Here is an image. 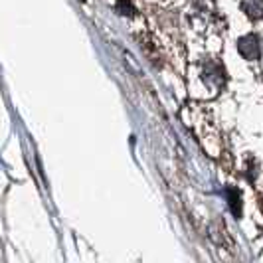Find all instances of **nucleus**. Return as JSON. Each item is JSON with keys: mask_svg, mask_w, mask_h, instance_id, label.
Wrapping results in <instances>:
<instances>
[{"mask_svg": "<svg viewBox=\"0 0 263 263\" xmlns=\"http://www.w3.org/2000/svg\"><path fill=\"white\" fill-rule=\"evenodd\" d=\"M237 50H239V53L246 60H257L261 55L259 40H257V36H253V34H248V36L237 40Z\"/></svg>", "mask_w": 263, "mask_h": 263, "instance_id": "nucleus-1", "label": "nucleus"}, {"mask_svg": "<svg viewBox=\"0 0 263 263\" xmlns=\"http://www.w3.org/2000/svg\"><path fill=\"white\" fill-rule=\"evenodd\" d=\"M241 8L248 12L250 18L257 20L263 16V0H243L241 2Z\"/></svg>", "mask_w": 263, "mask_h": 263, "instance_id": "nucleus-2", "label": "nucleus"}, {"mask_svg": "<svg viewBox=\"0 0 263 263\" xmlns=\"http://www.w3.org/2000/svg\"><path fill=\"white\" fill-rule=\"evenodd\" d=\"M228 200H230V208L234 216H241V198H239V190L236 188H228Z\"/></svg>", "mask_w": 263, "mask_h": 263, "instance_id": "nucleus-3", "label": "nucleus"}, {"mask_svg": "<svg viewBox=\"0 0 263 263\" xmlns=\"http://www.w3.org/2000/svg\"><path fill=\"white\" fill-rule=\"evenodd\" d=\"M115 10H117L119 14H123V16H125V12H127V16H135V14H137L135 6H133L129 0H117V6H115Z\"/></svg>", "mask_w": 263, "mask_h": 263, "instance_id": "nucleus-4", "label": "nucleus"}]
</instances>
